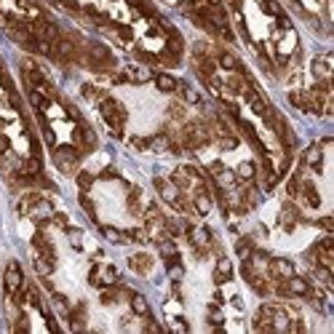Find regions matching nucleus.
Segmentation results:
<instances>
[{"mask_svg":"<svg viewBox=\"0 0 334 334\" xmlns=\"http://www.w3.org/2000/svg\"><path fill=\"white\" fill-rule=\"evenodd\" d=\"M99 110H102L104 121H107V126L113 128V134L123 136V126H126V110H123V104L115 102L113 96H102Z\"/></svg>","mask_w":334,"mask_h":334,"instance_id":"f257e3e1","label":"nucleus"},{"mask_svg":"<svg viewBox=\"0 0 334 334\" xmlns=\"http://www.w3.org/2000/svg\"><path fill=\"white\" fill-rule=\"evenodd\" d=\"M3 281H5V292H8L11 297L19 302V292H22V286H24V276H22V267H19V262H8Z\"/></svg>","mask_w":334,"mask_h":334,"instance_id":"f03ea898","label":"nucleus"},{"mask_svg":"<svg viewBox=\"0 0 334 334\" xmlns=\"http://www.w3.org/2000/svg\"><path fill=\"white\" fill-rule=\"evenodd\" d=\"M54 161L59 163V168L62 171H73L75 163H78V153L73 147H56L54 150Z\"/></svg>","mask_w":334,"mask_h":334,"instance_id":"7ed1b4c3","label":"nucleus"},{"mask_svg":"<svg viewBox=\"0 0 334 334\" xmlns=\"http://www.w3.org/2000/svg\"><path fill=\"white\" fill-rule=\"evenodd\" d=\"M284 284H286V292H289V297H307V292H310V284H307V278L302 276H292L289 278H284Z\"/></svg>","mask_w":334,"mask_h":334,"instance_id":"20e7f679","label":"nucleus"},{"mask_svg":"<svg viewBox=\"0 0 334 334\" xmlns=\"http://www.w3.org/2000/svg\"><path fill=\"white\" fill-rule=\"evenodd\" d=\"M209 209H211V193H209V187H204V185L198 182V187H195V195H193V211L209 214Z\"/></svg>","mask_w":334,"mask_h":334,"instance_id":"39448f33","label":"nucleus"},{"mask_svg":"<svg viewBox=\"0 0 334 334\" xmlns=\"http://www.w3.org/2000/svg\"><path fill=\"white\" fill-rule=\"evenodd\" d=\"M128 267H131L134 273H139V276H147V273L153 270V257H150L147 251L131 254V257H128Z\"/></svg>","mask_w":334,"mask_h":334,"instance_id":"423d86ee","label":"nucleus"},{"mask_svg":"<svg viewBox=\"0 0 334 334\" xmlns=\"http://www.w3.org/2000/svg\"><path fill=\"white\" fill-rule=\"evenodd\" d=\"M270 262V276L276 278V281H284V278H289L292 273H294V265L289 259H284V257H278V259H267Z\"/></svg>","mask_w":334,"mask_h":334,"instance_id":"0eeeda50","label":"nucleus"},{"mask_svg":"<svg viewBox=\"0 0 334 334\" xmlns=\"http://www.w3.org/2000/svg\"><path fill=\"white\" fill-rule=\"evenodd\" d=\"M155 190L161 193V198L166 201V204H176V198H179V187L174 185V182H168V179H155Z\"/></svg>","mask_w":334,"mask_h":334,"instance_id":"6e6552de","label":"nucleus"},{"mask_svg":"<svg viewBox=\"0 0 334 334\" xmlns=\"http://www.w3.org/2000/svg\"><path fill=\"white\" fill-rule=\"evenodd\" d=\"M313 75H316L318 81H329V75H332V59L329 56L313 59Z\"/></svg>","mask_w":334,"mask_h":334,"instance_id":"1a4fd4ad","label":"nucleus"},{"mask_svg":"<svg viewBox=\"0 0 334 334\" xmlns=\"http://www.w3.org/2000/svg\"><path fill=\"white\" fill-rule=\"evenodd\" d=\"M155 86H158V91H163V94H174V91L179 88V81L168 73H158L155 75Z\"/></svg>","mask_w":334,"mask_h":334,"instance_id":"9d476101","label":"nucleus"},{"mask_svg":"<svg viewBox=\"0 0 334 334\" xmlns=\"http://www.w3.org/2000/svg\"><path fill=\"white\" fill-rule=\"evenodd\" d=\"M217 64L222 70H230V73H244V67H241L238 56L230 54V51H222V54L217 56Z\"/></svg>","mask_w":334,"mask_h":334,"instance_id":"9b49d317","label":"nucleus"},{"mask_svg":"<svg viewBox=\"0 0 334 334\" xmlns=\"http://www.w3.org/2000/svg\"><path fill=\"white\" fill-rule=\"evenodd\" d=\"M230 278H233V265H230V259L222 257L217 262V270H214V281H217V284H227Z\"/></svg>","mask_w":334,"mask_h":334,"instance_id":"f8f14e48","label":"nucleus"},{"mask_svg":"<svg viewBox=\"0 0 334 334\" xmlns=\"http://www.w3.org/2000/svg\"><path fill=\"white\" fill-rule=\"evenodd\" d=\"M128 299H131V310H134V316H139V318L150 316V305H147V299L142 297V294H128Z\"/></svg>","mask_w":334,"mask_h":334,"instance_id":"ddd939ff","label":"nucleus"},{"mask_svg":"<svg viewBox=\"0 0 334 334\" xmlns=\"http://www.w3.org/2000/svg\"><path fill=\"white\" fill-rule=\"evenodd\" d=\"M297 219H299L297 206H294V204H286L284 211H281V222H284V227H286V230H292V227L297 225Z\"/></svg>","mask_w":334,"mask_h":334,"instance_id":"4468645a","label":"nucleus"},{"mask_svg":"<svg viewBox=\"0 0 334 334\" xmlns=\"http://www.w3.org/2000/svg\"><path fill=\"white\" fill-rule=\"evenodd\" d=\"M118 270L113 265H104V267H99V286H115L118 284Z\"/></svg>","mask_w":334,"mask_h":334,"instance_id":"2eb2a0df","label":"nucleus"},{"mask_svg":"<svg viewBox=\"0 0 334 334\" xmlns=\"http://www.w3.org/2000/svg\"><path fill=\"white\" fill-rule=\"evenodd\" d=\"M321 161H324V147H321V142H318V145L307 147V153H305V163H307V166L321 168Z\"/></svg>","mask_w":334,"mask_h":334,"instance_id":"dca6fc26","label":"nucleus"},{"mask_svg":"<svg viewBox=\"0 0 334 334\" xmlns=\"http://www.w3.org/2000/svg\"><path fill=\"white\" fill-rule=\"evenodd\" d=\"M35 270H38V276L48 278V273L54 270V262L45 259V257H41V254H35Z\"/></svg>","mask_w":334,"mask_h":334,"instance_id":"f3484780","label":"nucleus"},{"mask_svg":"<svg viewBox=\"0 0 334 334\" xmlns=\"http://www.w3.org/2000/svg\"><path fill=\"white\" fill-rule=\"evenodd\" d=\"M235 251H238V257H241V259H246L249 254L254 251V241L249 238V235H246V238H238V244H235Z\"/></svg>","mask_w":334,"mask_h":334,"instance_id":"a211bd4d","label":"nucleus"},{"mask_svg":"<svg viewBox=\"0 0 334 334\" xmlns=\"http://www.w3.org/2000/svg\"><path fill=\"white\" fill-rule=\"evenodd\" d=\"M102 235L107 241H113V244H126V233H121V230H115V227H102Z\"/></svg>","mask_w":334,"mask_h":334,"instance_id":"6ab92c4d","label":"nucleus"},{"mask_svg":"<svg viewBox=\"0 0 334 334\" xmlns=\"http://www.w3.org/2000/svg\"><path fill=\"white\" fill-rule=\"evenodd\" d=\"M51 299H54V305H56V310H59V316H70V302L62 297L59 292L51 294Z\"/></svg>","mask_w":334,"mask_h":334,"instance_id":"aec40b11","label":"nucleus"},{"mask_svg":"<svg viewBox=\"0 0 334 334\" xmlns=\"http://www.w3.org/2000/svg\"><path fill=\"white\" fill-rule=\"evenodd\" d=\"M118 297H121V292H115V289H107V292H102V302L104 305H113V302H118Z\"/></svg>","mask_w":334,"mask_h":334,"instance_id":"412c9836","label":"nucleus"},{"mask_svg":"<svg viewBox=\"0 0 334 334\" xmlns=\"http://www.w3.org/2000/svg\"><path fill=\"white\" fill-rule=\"evenodd\" d=\"M179 88H182V91H185V99H187L190 104H198V102H201V96H198V94H195V91H193V88H187V86H179Z\"/></svg>","mask_w":334,"mask_h":334,"instance_id":"4be33fe9","label":"nucleus"},{"mask_svg":"<svg viewBox=\"0 0 334 334\" xmlns=\"http://www.w3.org/2000/svg\"><path fill=\"white\" fill-rule=\"evenodd\" d=\"M238 174L244 176V179H251V176H254V166H251V163H241Z\"/></svg>","mask_w":334,"mask_h":334,"instance_id":"5701e85b","label":"nucleus"},{"mask_svg":"<svg viewBox=\"0 0 334 334\" xmlns=\"http://www.w3.org/2000/svg\"><path fill=\"white\" fill-rule=\"evenodd\" d=\"M81 206L86 209V214H88V217H96V211H94V204H91V198H88V195H83V198H81Z\"/></svg>","mask_w":334,"mask_h":334,"instance_id":"b1692460","label":"nucleus"},{"mask_svg":"<svg viewBox=\"0 0 334 334\" xmlns=\"http://www.w3.org/2000/svg\"><path fill=\"white\" fill-rule=\"evenodd\" d=\"M78 185H81V190H88L91 187V174L81 171V174H78Z\"/></svg>","mask_w":334,"mask_h":334,"instance_id":"393cba45","label":"nucleus"},{"mask_svg":"<svg viewBox=\"0 0 334 334\" xmlns=\"http://www.w3.org/2000/svg\"><path fill=\"white\" fill-rule=\"evenodd\" d=\"M54 225H59L62 230H70V219L64 214H54Z\"/></svg>","mask_w":334,"mask_h":334,"instance_id":"a878e982","label":"nucleus"},{"mask_svg":"<svg viewBox=\"0 0 334 334\" xmlns=\"http://www.w3.org/2000/svg\"><path fill=\"white\" fill-rule=\"evenodd\" d=\"M134 147L136 150H147L150 147V139H134Z\"/></svg>","mask_w":334,"mask_h":334,"instance_id":"bb28decb","label":"nucleus"},{"mask_svg":"<svg viewBox=\"0 0 334 334\" xmlns=\"http://www.w3.org/2000/svg\"><path fill=\"white\" fill-rule=\"evenodd\" d=\"M318 227H324V230H332V219H329V217L318 219Z\"/></svg>","mask_w":334,"mask_h":334,"instance_id":"cd10ccee","label":"nucleus"},{"mask_svg":"<svg viewBox=\"0 0 334 334\" xmlns=\"http://www.w3.org/2000/svg\"><path fill=\"white\" fill-rule=\"evenodd\" d=\"M5 150H8V139H5V136H0V155H3Z\"/></svg>","mask_w":334,"mask_h":334,"instance_id":"c85d7f7f","label":"nucleus"},{"mask_svg":"<svg viewBox=\"0 0 334 334\" xmlns=\"http://www.w3.org/2000/svg\"><path fill=\"white\" fill-rule=\"evenodd\" d=\"M209 5H222V0H206Z\"/></svg>","mask_w":334,"mask_h":334,"instance_id":"c756f323","label":"nucleus"}]
</instances>
